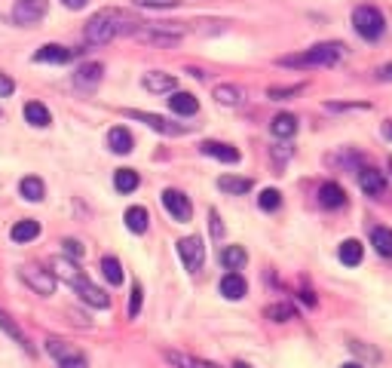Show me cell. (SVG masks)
Wrapping results in <instances>:
<instances>
[{
	"instance_id": "obj_1",
	"label": "cell",
	"mask_w": 392,
	"mask_h": 368,
	"mask_svg": "<svg viewBox=\"0 0 392 368\" xmlns=\"http://www.w3.org/2000/svg\"><path fill=\"white\" fill-rule=\"evenodd\" d=\"M141 18L129 16L126 9H98L86 25V40L89 43H111L120 34H135Z\"/></svg>"
},
{
	"instance_id": "obj_2",
	"label": "cell",
	"mask_w": 392,
	"mask_h": 368,
	"mask_svg": "<svg viewBox=\"0 0 392 368\" xmlns=\"http://www.w3.org/2000/svg\"><path fill=\"white\" fill-rule=\"evenodd\" d=\"M343 53H347V46L331 40V43H316L312 50L300 55H285V59H279V65L282 67H325V65L340 62Z\"/></svg>"
},
{
	"instance_id": "obj_3",
	"label": "cell",
	"mask_w": 392,
	"mask_h": 368,
	"mask_svg": "<svg viewBox=\"0 0 392 368\" xmlns=\"http://www.w3.org/2000/svg\"><path fill=\"white\" fill-rule=\"evenodd\" d=\"M352 25H356V31L365 37V40H377V37L386 31V18L377 6H359L356 13H352Z\"/></svg>"
},
{
	"instance_id": "obj_4",
	"label": "cell",
	"mask_w": 392,
	"mask_h": 368,
	"mask_svg": "<svg viewBox=\"0 0 392 368\" xmlns=\"http://www.w3.org/2000/svg\"><path fill=\"white\" fill-rule=\"evenodd\" d=\"M135 37L138 40H144V43H156V46H175L184 37V28H178V25H147V22H141L138 28H135Z\"/></svg>"
},
{
	"instance_id": "obj_5",
	"label": "cell",
	"mask_w": 392,
	"mask_h": 368,
	"mask_svg": "<svg viewBox=\"0 0 392 368\" xmlns=\"http://www.w3.org/2000/svg\"><path fill=\"white\" fill-rule=\"evenodd\" d=\"M178 255L184 261V267H187L190 274H196V270L202 267V261H205L202 239L200 237H184V239H178Z\"/></svg>"
},
{
	"instance_id": "obj_6",
	"label": "cell",
	"mask_w": 392,
	"mask_h": 368,
	"mask_svg": "<svg viewBox=\"0 0 392 368\" xmlns=\"http://www.w3.org/2000/svg\"><path fill=\"white\" fill-rule=\"evenodd\" d=\"M163 206H165V212L175 218V221H190V215H193V206H190V200L184 197L181 190H175V188H165L163 190Z\"/></svg>"
},
{
	"instance_id": "obj_7",
	"label": "cell",
	"mask_w": 392,
	"mask_h": 368,
	"mask_svg": "<svg viewBox=\"0 0 392 368\" xmlns=\"http://www.w3.org/2000/svg\"><path fill=\"white\" fill-rule=\"evenodd\" d=\"M43 16H46V0H16V6H13V22L25 28L40 22Z\"/></svg>"
},
{
	"instance_id": "obj_8",
	"label": "cell",
	"mask_w": 392,
	"mask_h": 368,
	"mask_svg": "<svg viewBox=\"0 0 392 368\" xmlns=\"http://www.w3.org/2000/svg\"><path fill=\"white\" fill-rule=\"evenodd\" d=\"M71 286H74V292L80 295V298H83V301L89 304V307H98V310L111 307V298H107V295H104L98 286H92V283H89V279H86L83 274H77V276L71 279Z\"/></svg>"
},
{
	"instance_id": "obj_9",
	"label": "cell",
	"mask_w": 392,
	"mask_h": 368,
	"mask_svg": "<svg viewBox=\"0 0 392 368\" xmlns=\"http://www.w3.org/2000/svg\"><path fill=\"white\" fill-rule=\"evenodd\" d=\"M126 117L138 120V123H147L153 132H163V135H184L187 132V126H178V123H169L160 114H147V111H126Z\"/></svg>"
},
{
	"instance_id": "obj_10",
	"label": "cell",
	"mask_w": 392,
	"mask_h": 368,
	"mask_svg": "<svg viewBox=\"0 0 392 368\" xmlns=\"http://www.w3.org/2000/svg\"><path fill=\"white\" fill-rule=\"evenodd\" d=\"M22 279L34 288L37 295H53L55 292V276L49 270H37V267H22Z\"/></svg>"
},
{
	"instance_id": "obj_11",
	"label": "cell",
	"mask_w": 392,
	"mask_h": 368,
	"mask_svg": "<svg viewBox=\"0 0 392 368\" xmlns=\"http://www.w3.org/2000/svg\"><path fill=\"white\" fill-rule=\"evenodd\" d=\"M74 59V50H67L62 43H46L34 53V62H46V65H67Z\"/></svg>"
},
{
	"instance_id": "obj_12",
	"label": "cell",
	"mask_w": 392,
	"mask_h": 368,
	"mask_svg": "<svg viewBox=\"0 0 392 368\" xmlns=\"http://www.w3.org/2000/svg\"><path fill=\"white\" fill-rule=\"evenodd\" d=\"M245 292H249V283H245V276L239 270H230V274L221 279V295L227 298V301H239V298H245Z\"/></svg>"
},
{
	"instance_id": "obj_13",
	"label": "cell",
	"mask_w": 392,
	"mask_h": 368,
	"mask_svg": "<svg viewBox=\"0 0 392 368\" xmlns=\"http://www.w3.org/2000/svg\"><path fill=\"white\" fill-rule=\"evenodd\" d=\"M102 74H104V65H98V62H86V65L77 67L74 83L80 86V90H92V86L102 83Z\"/></svg>"
},
{
	"instance_id": "obj_14",
	"label": "cell",
	"mask_w": 392,
	"mask_h": 368,
	"mask_svg": "<svg viewBox=\"0 0 392 368\" xmlns=\"http://www.w3.org/2000/svg\"><path fill=\"white\" fill-rule=\"evenodd\" d=\"M200 151L205 157H214L221 163H239V151L233 148V144H224V141H202Z\"/></svg>"
},
{
	"instance_id": "obj_15",
	"label": "cell",
	"mask_w": 392,
	"mask_h": 368,
	"mask_svg": "<svg viewBox=\"0 0 392 368\" xmlns=\"http://www.w3.org/2000/svg\"><path fill=\"white\" fill-rule=\"evenodd\" d=\"M359 184H361V190H365L368 197H380V193L386 190L383 172H377V169H371V166H365V169L359 172Z\"/></svg>"
},
{
	"instance_id": "obj_16",
	"label": "cell",
	"mask_w": 392,
	"mask_h": 368,
	"mask_svg": "<svg viewBox=\"0 0 392 368\" xmlns=\"http://www.w3.org/2000/svg\"><path fill=\"white\" fill-rule=\"evenodd\" d=\"M144 90L147 92H175V86H178V80H175L172 74H163V71H151V74H144Z\"/></svg>"
},
{
	"instance_id": "obj_17",
	"label": "cell",
	"mask_w": 392,
	"mask_h": 368,
	"mask_svg": "<svg viewBox=\"0 0 392 368\" xmlns=\"http://www.w3.org/2000/svg\"><path fill=\"white\" fill-rule=\"evenodd\" d=\"M169 108L178 114V117H193V114L200 111V102H196L193 92H178V90H175L172 99H169Z\"/></svg>"
},
{
	"instance_id": "obj_18",
	"label": "cell",
	"mask_w": 392,
	"mask_h": 368,
	"mask_svg": "<svg viewBox=\"0 0 392 368\" xmlns=\"http://www.w3.org/2000/svg\"><path fill=\"white\" fill-rule=\"evenodd\" d=\"M319 202L325 209H340L343 202H347V190H343L340 184H334V181H325L319 188Z\"/></svg>"
},
{
	"instance_id": "obj_19",
	"label": "cell",
	"mask_w": 392,
	"mask_h": 368,
	"mask_svg": "<svg viewBox=\"0 0 392 368\" xmlns=\"http://www.w3.org/2000/svg\"><path fill=\"white\" fill-rule=\"evenodd\" d=\"M9 237H13L16 243H31V239L40 237V221H34V218L16 221L13 230H9Z\"/></svg>"
},
{
	"instance_id": "obj_20",
	"label": "cell",
	"mask_w": 392,
	"mask_h": 368,
	"mask_svg": "<svg viewBox=\"0 0 392 368\" xmlns=\"http://www.w3.org/2000/svg\"><path fill=\"white\" fill-rule=\"evenodd\" d=\"M25 120L31 126H37V129H46V126L53 123V114H49V108L40 102H28L25 104Z\"/></svg>"
},
{
	"instance_id": "obj_21",
	"label": "cell",
	"mask_w": 392,
	"mask_h": 368,
	"mask_svg": "<svg viewBox=\"0 0 392 368\" xmlns=\"http://www.w3.org/2000/svg\"><path fill=\"white\" fill-rule=\"evenodd\" d=\"M337 255H340V264L356 267V264H361V258H365V249H361L359 239H343Z\"/></svg>"
},
{
	"instance_id": "obj_22",
	"label": "cell",
	"mask_w": 392,
	"mask_h": 368,
	"mask_svg": "<svg viewBox=\"0 0 392 368\" xmlns=\"http://www.w3.org/2000/svg\"><path fill=\"white\" fill-rule=\"evenodd\" d=\"M107 144H111L114 153H129L132 151V132L126 129V126H114V129L107 132Z\"/></svg>"
},
{
	"instance_id": "obj_23",
	"label": "cell",
	"mask_w": 392,
	"mask_h": 368,
	"mask_svg": "<svg viewBox=\"0 0 392 368\" xmlns=\"http://www.w3.org/2000/svg\"><path fill=\"white\" fill-rule=\"evenodd\" d=\"M165 362L175 365V368H218L214 362H205V359H196V356H187V353H175V350H165Z\"/></svg>"
},
{
	"instance_id": "obj_24",
	"label": "cell",
	"mask_w": 392,
	"mask_h": 368,
	"mask_svg": "<svg viewBox=\"0 0 392 368\" xmlns=\"http://www.w3.org/2000/svg\"><path fill=\"white\" fill-rule=\"evenodd\" d=\"M147 224H151V215H147L144 206H129V209H126V227H129L132 234H144Z\"/></svg>"
},
{
	"instance_id": "obj_25",
	"label": "cell",
	"mask_w": 392,
	"mask_h": 368,
	"mask_svg": "<svg viewBox=\"0 0 392 368\" xmlns=\"http://www.w3.org/2000/svg\"><path fill=\"white\" fill-rule=\"evenodd\" d=\"M270 129L276 139H291V135L298 132V117H294V114H279V117H273Z\"/></svg>"
},
{
	"instance_id": "obj_26",
	"label": "cell",
	"mask_w": 392,
	"mask_h": 368,
	"mask_svg": "<svg viewBox=\"0 0 392 368\" xmlns=\"http://www.w3.org/2000/svg\"><path fill=\"white\" fill-rule=\"evenodd\" d=\"M18 193H22L28 202H40L46 188H43V181L37 178V175H28V178H22V184H18Z\"/></svg>"
},
{
	"instance_id": "obj_27",
	"label": "cell",
	"mask_w": 392,
	"mask_h": 368,
	"mask_svg": "<svg viewBox=\"0 0 392 368\" xmlns=\"http://www.w3.org/2000/svg\"><path fill=\"white\" fill-rule=\"evenodd\" d=\"M371 243H374L377 255L392 258V230L389 227H374V230H371Z\"/></svg>"
},
{
	"instance_id": "obj_28",
	"label": "cell",
	"mask_w": 392,
	"mask_h": 368,
	"mask_svg": "<svg viewBox=\"0 0 392 368\" xmlns=\"http://www.w3.org/2000/svg\"><path fill=\"white\" fill-rule=\"evenodd\" d=\"M214 99H218V104H227V108H233V104L242 102V90L233 83H221L214 86Z\"/></svg>"
},
{
	"instance_id": "obj_29",
	"label": "cell",
	"mask_w": 392,
	"mask_h": 368,
	"mask_svg": "<svg viewBox=\"0 0 392 368\" xmlns=\"http://www.w3.org/2000/svg\"><path fill=\"white\" fill-rule=\"evenodd\" d=\"M114 188L120 193H132L135 188H138V172L135 169H116L114 172Z\"/></svg>"
},
{
	"instance_id": "obj_30",
	"label": "cell",
	"mask_w": 392,
	"mask_h": 368,
	"mask_svg": "<svg viewBox=\"0 0 392 368\" xmlns=\"http://www.w3.org/2000/svg\"><path fill=\"white\" fill-rule=\"evenodd\" d=\"M245 261H249L245 249H239V246H227V249H221V264L227 267V270H239V267H245Z\"/></svg>"
},
{
	"instance_id": "obj_31",
	"label": "cell",
	"mask_w": 392,
	"mask_h": 368,
	"mask_svg": "<svg viewBox=\"0 0 392 368\" xmlns=\"http://www.w3.org/2000/svg\"><path fill=\"white\" fill-rule=\"evenodd\" d=\"M218 188L224 193H249L251 190V178H236V175H221Z\"/></svg>"
},
{
	"instance_id": "obj_32",
	"label": "cell",
	"mask_w": 392,
	"mask_h": 368,
	"mask_svg": "<svg viewBox=\"0 0 392 368\" xmlns=\"http://www.w3.org/2000/svg\"><path fill=\"white\" fill-rule=\"evenodd\" d=\"M46 350H49V356H55L58 362L80 356V350H74V347H71V344H65V341H55V337H49V341H46Z\"/></svg>"
},
{
	"instance_id": "obj_33",
	"label": "cell",
	"mask_w": 392,
	"mask_h": 368,
	"mask_svg": "<svg viewBox=\"0 0 392 368\" xmlns=\"http://www.w3.org/2000/svg\"><path fill=\"white\" fill-rule=\"evenodd\" d=\"M0 328H4V332H6L9 337H13V341H16V344H22V347H25V350H28V353H31V344H28V337L22 335V328H18V325L13 323V319H9V316L4 313V310H0Z\"/></svg>"
},
{
	"instance_id": "obj_34",
	"label": "cell",
	"mask_w": 392,
	"mask_h": 368,
	"mask_svg": "<svg viewBox=\"0 0 392 368\" xmlns=\"http://www.w3.org/2000/svg\"><path fill=\"white\" fill-rule=\"evenodd\" d=\"M102 274H104V279L111 286H120L123 283V267H120V261L111 258V255L102 258Z\"/></svg>"
},
{
	"instance_id": "obj_35",
	"label": "cell",
	"mask_w": 392,
	"mask_h": 368,
	"mask_svg": "<svg viewBox=\"0 0 392 368\" xmlns=\"http://www.w3.org/2000/svg\"><path fill=\"white\" fill-rule=\"evenodd\" d=\"M258 206L263 212H276L282 206V193L276 188H267V190H261V197H258Z\"/></svg>"
},
{
	"instance_id": "obj_36",
	"label": "cell",
	"mask_w": 392,
	"mask_h": 368,
	"mask_svg": "<svg viewBox=\"0 0 392 368\" xmlns=\"http://www.w3.org/2000/svg\"><path fill=\"white\" fill-rule=\"evenodd\" d=\"M263 313H267V319H273V323H288V319H294V310L288 304H270Z\"/></svg>"
},
{
	"instance_id": "obj_37",
	"label": "cell",
	"mask_w": 392,
	"mask_h": 368,
	"mask_svg": "<svg viewBox=\"0 0 392 368\" xmlns=\"http://www.w3.org/2000/svg\"><path fill=\"white\" fill-rule=\"evenodd\" d=\"M53 267L58 270V276H65V279H67V283H71V279H74L77 274H80V270H77V267L71 264V261H65V258H58V261H55V264H53Z\"/></svg>"
},
{
	"instance_id": "obj_38",
	"label": "cell",
	"mask_w": 392,
	"mask_h": 368,
	"mask_svg": "<svg viewBox=\"0 0 392 368\" xmlns=\"http://www.w3.org/2000/svg\"><path fill=\"white\" fill-rule=\"evenodd\" d=\"M135 6H147V9H172L178 6V0H132Z\"/></svg>"
},
{
	"instance_id": "obj_39",
	"label": "cell",
	"mask_w": 392,
	"mask_h": 368,
	"mask_svg": "<svg viewBox=\"0 0 392 368\" xmlns=\"http://www.w3.org/2000/svg\"><path fill=\"white\" fill-rule=\"evenodd\" d=\"M141 301H144V292H141V286L135 283V286H132V301H129V316H132V319L138 316V310H141Z\"/></svg>"
},
{
	"instance_id": "obj_40",
	"label": "cell",
	"mask_w": 392,
	"mask_h": 368,
	"mask_svg": "<svg viewBox=\"0 0 392 368\" xmlns=\"http://www.w3.org/2000/svg\"><path fill=\"white\" fill-rule=\"evenodd\" d=\"M303 86H288V90H282V86H273L270 90V99H288V95H298Z\"/></svg>"
},
{
	"instance_id": "obj_41",
	"label": "cell",
	"mask_w": 392,
	"mask_h": 368,
	"mask_svg": "<svg viewBox=\"0 0 392 368\" xmlns=\"http://www.w3.org/2000/svg\"><path fill=\"white\" fill-rule=\"evenodd\" d=\"M13 92H16V83L9 80L4 71H0V99H6V95H13Z\"/></svg>"
},
{
	"instance_id": "obj_42",
	"label": "cell",
	"mask_w": 392,
	"mask_h": 368,
	"mask_svg": "<svg viewBox=\"0 0 392 368\" xmlns=\"http://www.w3.org/2000/svg\"><path fill=\"white\" fill-rule=\"evenodd\" d=\"M209 227H212V237H224V224H221V218H218V212H209Z\"/></svg>"
},
{
	"instance_id": "obj_43",
	"label": "cell",
	"mask_w": 392,
	"mask_h": 368,
	"mask_svg": "<svg viewBox=\"0 0 392 368\" xmlns=\"http://www.w3.org/2000/svg\"><path fill=\"white\" fill-rule=\"evenodd\" d=\"M65 251H67V255H71V258H83V246L80 243H77V239H65Z\"/></svg>"
},
{
	"instance_id": "obj_44",
	"label": "cell",
	"mask_w": 392,
	"mask_h": 368,
	"mask_svg": "<svg viewBox=\"0 0 392 368\" xmlns=\"http://www.w3.org/2000/svg\"><path fill=\"white\" fill-rule=\"evenodd\" d=\"M58 368H86V356H74V359H65V362H58Z\"/></svg>"
},
{
	"instance_id": "obj_45",
	"label": "cell",
	"mask_w": 392,
	"mask_h": 368,
	"mask_svg": "<svg viewBox=\"0 0 392 368\" xmlns=\"http://www.w3.org/2000/svg\"><path fill=\"white\" fill-rule=\"evenodd\" d=\"M377 77H380V80H383V83H389V80H392V65L380 67V74H377Z\"/></svg>"
},
{
	"instance_id": "obj_46",
	"label": "cell",
	"mask_w": 392,
	"mask_h": 368,
	"mask_svg": "<svg viewBox=\"0 0 392 368\" xmlns=\"http://www.w3.org/2000/svg\"><path fill=\"white\" fill-rule=\"evenodd\" d=\"M62 4H65L67 9H83V6H86V0H62Z\"/></svg>"
},
{
	"instance_id": "obj_47",
	"label": "cell",
	"mask_w": 392,
	"mask_h": 368,
	"mask_svg": "<svg viewBox=\"0 0 392 368\" xmlns=\"http://www.w3.org/2000/svg\"><path fill=\"white\" fill-rule=\"evenodd\" d=\"M383 135H386V139L392 141V120H386V123H383Z\"/></svg>"
},
{
	"instance_id": "obj_48",
	"label": "cell",
	"mask_w": 392,
	"mask_h": 368,
	"mask_svg": "<svg viewBox=\"0 0 392 368\" xmlns=\"http://www.w3.org/2000/svg\"><path fill=\"white\" fill-rule=\"evenodd\" d=\"M340 368H361L359 362H347V365H340Z\"/></svg>"
},
{
	"instance_id": "obj_49",
	"label": "cell",
	"mask_w": 392,
	"mask_h": 368,
	"mask_svg": "<svg viewBox=\"0 0 392 368\" xmlns=\"http://www.w3.org/2000/svg\"><path fill=\"white\" fill-rule=\"evenodd\" d=\"M233 368H251V365H245V362H236V365H233Z\"/></svg>"
},
{
	"instance_id": "obj_50",
	"label": "cell",
	"mask_w": 392,
	"mask_h": 368,
	"mask_svg": "<svg viewBox=\"0 0 392 368\" xmlns=\"http://www.w3.org/2000/svg\"><path fill=\"white\" fill-rule=\"evenodd\" d=\"M389 172H392V160H389Z\"/></svg>"
}]
</instances>
